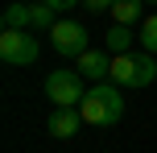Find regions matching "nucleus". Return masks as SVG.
I'll return each mask as SVG.
<instances>
[{
  "label": "nucleus",
  "mask_w": 157,
  "mask_h": 153,
  "mask_svg": "<svg viewBox=\"0 0 157 153\" xmlns=\"http://www.w3.org/2000/svg\"><path fill=\"white\" fill-rule=\"evenodd\" d=\"M83 95H87V87H83L78 71H50L46 75V99L54 108H78Z\"/></svg>",
  "instance_id": "obj_3"
},
{
  "label": "nucleus",
  "mask_w": 157,
  "mask_h": 153,
  "mask_svg": "<svg viewBox=\"0 0 157 153\" xmlns=\"http://www.w3.org/2000/svg\"><path fill=\"white\" fill-rule=\"evenodd\" d=\"M78 112H83V124H95V128L120 124V116H124L120 87H116V83H91L87 95H83V104H78Z\"/></svg>",
  "instance_id": "obj_1"
},
{
  "label": "nucleus",
  "mask_w": 157,
  "mask_h": 153,
  "mask_svg": "<svg viewBox=\"0 0 157 153\" xmlns=\"http://www.w3.org/2000/svg\"><path fill=\"white\" fill-rule=\"evenodd\" d=\"M132 41H136L132 25H112V29L103 33V46L116 50V54H132Z\"/></svg>",
  "instance_id": "obj_9"
},
{
  "label": "nucleus",
  "mask_w": 157,
  "mask_h": 153,
  "mask_svg": "<svg viewBox=\"0 0 157 153\" xmlns=\"http://www.w3.org/2000/svg\"><path fill=\"white\" fill-rule=\"evenodd\" d=\"M75 71L83 75V79H95V83L108 79V83H112V58L103 54V50H87V54L75 58Z\"/></svg>",
  "instance_id": "obj_6"
},
{
  "label": "nucleus",
  "mask_w": 157,
  "mask_h": 153,
  "mask_svg": "<svg viewBox=\"0 0 157 153\" xmlns=\"http://www.w3.org/2000/svg\"><path fill=\"white\" fill-rule=\"evenodd\" d=\"M41 4H50V8H54V13H66V8H75L78 0H41Z\"/></svg>",
  "instance_id": "obj_14"
},
{
  "label": "nucleus",
  "mask_w": 157,
  "mask_h": 153,
  "mask_svg": "<svg viewBox=\"0 0 157 153\" xmlns=\"http://www.w3.org/2000/svg\"><path fill=\"white\" fill-rule=\"evenodd\" d=\"M78 124H83V112H78V108H54L50 120H46V132L58 137V141H66V137L78 132Z\"/></svg>",
  "instance_id": "obj_7"
},
{
  "label": "nucleus",
  "mask_w": 157,
  "mask_h": 153,
  "mask_svg": "<svg viewBox=\"0 0 157 153\" xmlns=\"http://www.w3.org/2000/svg\"><path fill=\"white\" fill-rule=\"evenodd\" d=\"M153 79H157V62H153V54H145V50L112 58V83H116V87H149Z\"/></svg>",
  "instance_id": "obj_2"
},
{
  "label": "nucleus",
  "mask_w": 157,
  "mask_h": 153,
  "mask_svg": "<svg viewBox=\"0 0 157 153\" xmlns=\"http://www.w3.org/2000/svg\"><path fill=\"white\" fill-rule=\"evenodd\" d=\"M0 21H4V29H17V33L33 29V4H25V0H13V4L0 13Z\"/></svg>",
  "instance_id": "obj_8"
},
{
  "label": "nucleus",
  "mask_w": 157,
  "mask_h": 153,
  "mask_svg": "<svg viewBox=\"0 0 157 153\" xmlns=\"http://www.w3.org/2000/svg\"><path fill=\"white\" fill-rule=\"evenodd\" d=\"M50 41H54V50L66 54V58L87 54V29H83L78 21H58L54 29H50Z\"/></svg>",
  "instance_id": "obj_5"
},
{
  "label": "nucleus",
  "mask_w": 157,
  "mask_h": 153,
  "mask_svg": "<svg viewBox=\"0 0 157 153\" xmlns=\"http://www.w3.org/2000/svg\"><path fill=\"white\" fill-rule=\"evenodd\" d=\"M37 54H41L37 37L17 33V29H4V33H0V58H4L8 66H29V62H37Z\"/></svg>",
  "instance_id": "obj_4"
},
{
  "label": "nucleus",
  "mask_w": 157,
  "mask_h": 153,
  "mask_svg": "<svg viewBox=\"0 0 157 153\" xmlns=\"http://www.w3.org/2000/svg\"><path fill=\"white\" fill-rule=\"evenodd\" d=\"M87 8H91V13H112V4H116V0H83Z\"/></svg>",
  "instance_id": "obj_13"
},
{
  "label": "nucleus",
  "mask_w": 157,
  "mask_h": 153,
  "mask_svg": "<svg viewBox=\"0 0 157 153\" xmlns=\"http://www.w3.org/2000/svg\"><path fill=\"white\" fill-rule=\"evenodd\" d=\"M141 0H116L112 4V25H136L141 21Z\"/></svg>",
  "instance_id": "obj_10"
},
{
  "label": "nucleus",
  "mask_w": 157,
  "mask_h": 153,
  "mask_svg": "<svg viewBox=\"0 0 157 153\" xmlns=\"http://www.w3.org/2000/svg\"><path fill=\"white\" fill-rule=\"evenodd\" d=\"M54 25H58L54 8H50V4H41V0H37V4H33V29H54Z\"/></svg>",
  "instance_id": "obj_12"
},
{
  "label": "nucleus",
  "mask_w": 157,
  "mask_h": 153,
  "mask_svg": "<svg viewBox=\"0 0 157 153\" xmlns=\"http://www.w3.org/2000/svg\"><path fill=\"white\" fill-rule=\"evenodd\" d=\"M153 4H157V0H153Z\"/></svg>",
  "instance_id": "obj_16"
},
{
  "label": "nucleus",
  "mask_w": 157,
  "mask_h": 153,
  "mask_svg": "<svg viewBox=\"0 0 157 153\" xmlns=\"http://www.w3.org/2000/svg\"><path fill=\"white\" fill-rule=\"evenodd\" d=\"M141 50L145 54H157V13H149L141 21Z\"/></svg>",
  "instance_id": "obj_11"
},
{
  "label": "nucleus",
  "mask_w": 157,
  "mask_h": 153,
  "mask_svg": "<svg viewBox=\"0 0 157 153\" xmlns=\"http://www.w3.org/2000/svg\"><path fill=\"white\" fill-rule=\"evenodd\" d=\"M25 4H29V0H25ZM33 4H37V0H33Z\"/></svg>",
  "instance_id": "obj_15"
}]
</instances>
